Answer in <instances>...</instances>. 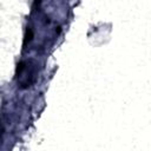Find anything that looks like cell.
Instances as JSON below:
<instances>
[{
    "mask_svg": "<svg viewBox=\"0 0 151 151\" xmlns=\"http://www.w3.org/2000/svg\"><path fill=\"white\" fill-rule=\"evenodd\" d=\"M32 37H33V32H32V29H31V28H27V31H26V36H25V40H24V46H25L27 43L31 41Z\"/></svg>",
    "mask_w": 151,
    "mask_h": 151,
    "instance_id": "obj_1",
    "label": "cell"
}]
</instances>
